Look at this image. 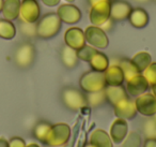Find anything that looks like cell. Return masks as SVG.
<instances>
[{"label":"cell","mask_w":156,"mask_h":147,"mask_svg":"<svg viewBox=\"0 0 156 147\" xmlns=\"http://www.w3.org/2000/svg\"><path fill=\"white\" fill-rule=\"evenodd\" d=\"M37 36L41 39H51L58 35L61 29L62 22L57 13L49 12L46 13L42 18L37 21Z\"/></svg>","instance_id":"1"},{"label":"cell","mask_w":156,"mask_h":147,"mask_svg":"<svg viewBox=\"0 0 156 147\" xmlns=\"http://www.w3.org/2000/svg\"><path fill=\"white\" fill-rule=\"evenodd\" d=\"M79 85L81 90L85 91L86 93L103 90L107 86L104 72L94 71V70L86 72L79 80Z\"/></svg>","instance_id":"2"},{"label":"cell","mask_w":156,"mask_h":147,"mask_svg":"<svg viewBox=\"0 0 156 147\" xmlns=\"http://www.w3.org/2000/svg\"><path fill=\"white\" fill-rule=\"evenodd\" d=\"M62 103L69 111H79L80 108L88 105L86 95L74 87H65L61 91Z\"/></svg>","instance_id":"3"},{"label":"cell","mask_w":156,"mask_h":147,"mask_svg":"<svg viewBox=\"0 0 156 147\" xmlns=\"http://www.w3.org/2000/svg\"><path fill=\"white\" fill-rule=\"evenodd\" d=\"M110 2L111 0H102L90 7L89 18L91 24L100 27L110 18Z\"/></svg>","instance_id":"4"},{"label":"cell","mask_w":156,"mask_h":147,"mask_svg":"<svg viewBox=\"0 0 156 147\" xmlns=\"http://www.w3.org/2000/svg\"><path fill=\"white\" fill-rule=\"evenodd\" d=\"M35 58V48L29 42L20 44L15 51L14 54V60L18 68L27 69L31 67Z\"/></svg>","instance_id":"5"},{"label":"cell","mask_w":156,"mask_h":147,"mask_svg":"<svg viewBox=\"0 0 156 147\" xmlns=\"http://www.w3.org/2000/svg\"><path fill=\"white\" fill-rule=\"evenodd\" d=\"M41 16V8L37 0H22L20 17L22 22L35 24Z\"/></svg>","instance_id":"6"},{"label":"cell","mask_w":156,"mask_h":147,"mask_svg":"<svg viewBox=\"0 0 156 147\" xmlns=\"http://www.w3.org/2000/svg\"><path fill=\"white\" fill-rule=\"evenodd\" d=\"M86 42L95 48H106L109 44V40L106 32L98 26H88L85 30Z\"/></svg>","instance_id":"7"},{"label":"cell","mask_w":156,"mask_h":147,"mask_svg":"<svg viewBox=\"0 0 156 147\" xmlns=\"http://www.w3.org/2000/svg\"><path fill=\"white\" fill-rule=\"evenodd\" d=\"M69 133H71V130L66 123H57L55 126H51L45 143L52 146H61L67 142Z\"/></svg>","instance_id":"8"},{"label":"cell","mask_w":156,"mask_h":147,"mask_svg":"<svg viewBox=\"0 0 156 147\" xmlns=\"http://www.w3.org/2000/svg\"><path fill=\"white\" fill-rule=\"evenodd\" d=\"M57 15L61 20V22L67 25L77 24L83 17L80 9L73 3H64L61 5L57 10Z\"/></svg>","instance_id":"9"},{"label":"cell","mask_w":156,"mask_h":147,"mask_svg":"<svg viewBox=\"0 0 156 147\" xmlns=\"http://www.w3.org/2000/svg\"><path fill=\"white\" fill-rule=\"evenodd\" d=\"M137 112L144 116H154L156 114V98L152 93H142L135 100Z\"/></svg>","instance_id":"10"},{"label":"cell","mask_w":156,"mask_h":147,"mask_svg":"<svg viewBox=\"0 0 156 147\" xmlns=\"http://www.w3.org/2000/svg\"><path fill=\"white\" fill-rule=\"evenodd\" d=\"M65 45L69 46L73 50H80L86 45L85 31L79 27H71L64 33Z\"/></svg>","instance_id":"11"},{"label":"cell","mask_w":156,"mask_h":147,"mask_svg":"<svg viewBox=\"0 0 156 147\" xmlns=\"http://www.w3.org/2000/svg\"><path fill=\"white\" fill-rule=\"evenodd\" d=\"M133 8L127 1L113 0L110 2V18L115 22H121L128 18Z\"/></svg>","instance_id":"12"},{"label":"cell","mask_w":156,"mask_h":147,"mask_svg":"<svg viewBox=\"0 0 156 147\" xmlns=\"http://www.w3.org/2000/svg\"><path fill=\"white\" fill-rule=\"evenodd\" d=\"M149 83L145 77L141 73L135 75L130 80L126 81V92L132 97H138V96L144 93L149 88Z\"/></svg>","instance_id":"13"},{"label":"cell","mask_w":156,"mask_h":147,"mask_svg":"<svg viewBox=\"0 0 156 147\" xmlns=\"http://www.w3.org/2000/svg\"><path fill=\"white\" fill-rule=\"evenodd\" d=\"M113 110H115V114L117 115L118 118L133 119L137 114L135 102L130 101L129 98L124 99L122 101L118 102L117 104H115Z\"/></svg>","instance_id":"14"},{"label":"cell","mask_w":156,"mask_h":147,"mask_svg":"<svg viewBox=\"0 0 156 147\" xmlns=\"http://www.w3.org/2000/svg\"><path fill=\"white\" fill-rule=\"evenodd\" d=\"M104 75L107 86H121L125 81L124 73L119 65L109 66L104 72Z\"/></svg>","instance_id":"15"},{"label":"cell","mask_w":156,"mask_h":147,"mask_svg":"<svg viewBox=\"0 0 156 147\" xmlns=\"http://www.w3.org/2000/svg\"><path fill=\"white\" fill-rule=\"evenodd\" d=\"M128 20H129V23L133 27L141 29V28H144L149 24L150 16L149 13L143 8L138 7L132 10L129 16H128Z\"/></svg>","instance_id":"16"},{"label":"cell","mask_w":156,"mask_h":147,"mask_svg":"<svg viewBox=\"0 0 156 147\" xmlns=\"http://www.w3.org/2000/svg\"><path fill=\"white\" fill-rule=\"evenodd\" d=\"M22 0H5L2 7L3 17L9 21H15L20 17V10Z\"/></svg>","instance_id":"17"},{"label":"cell","mask_w":156,"mask_h":147,"mask_svg":"<svg viewBox=\"0 0 156 147\" xmlns=\"http://www.w3.org/2000/svg\"><path fill=\"white\" fill-rule=\"evenodd\" d=\"M127 133V123L125 119L118 118L112 123L110 128V136L115 143H121Z\"/></svg>","instance_id":"18"},{"label":"cell","mask_w":156,"mask_h":147,"mask_svg":"<svg viewBox=\"0 0 156 147\" xmlns=\"http://www.w3.org/2000/svg\"><path fill=\"white\" fill-rule=\"evenodd\" d=\"M105 93H106L107 101L112 105L128 98V93L126 92V90L123 88L122 85L121 86H106L105 87Z\"/></svg>","instance_id":"19"},{"label":"cell","mask_w":156,"mask_h":147,"mask_svg":"<svg viewBox=\"0 0 156 147\" xmlns=\"http://www.w3.org/2000/svg\"><path fill=\"white\" fill-rule=\"evenodd\" d=\"M61 61H62L63 66L67 69H73L77 66L78 63V56H77V51L73 50L69 46L64 45L61 50L60 53Z\"/></svg>","instance_id":"20"},{"label":"cell","mask_w":156,"mask_h":147,"mask_svg":"<svg viewBox=\"0 0 156 147\" xmlns=\"http://www.w3.org/2000/svg\"><path fill=\"white\" fill-rule=\"evenodd\" d=\"M89 63L94 71L105 72L107 68L109 67V59L104 53H101L98 51H96L92 55L91 59L89 60Z\"/></svg>","instance_id":"21"},{"label":"cell","mask_w":156,"mask_h":147,"mask_svg":"<svg viewBox=\"0 0 156 147\" xmlns=\"http://www.w3.org/2000/svg\"><path fill=\"white\" fill-rule=\"evenodd\" d=\"M90 142L93 147H112L108 134L102 129H96L92 132Z\"/></svg>","instance_id":"22"},{"label":"cell","mask_w":156,"mask_h":147,"mask_svg":"<svg viewBox=\"0 0 156 147\" xmlns=\"http://www.w3.org/2000/svg\"><path fill=\"white\" fill-rule=\"evenodd\" d=\"M16 36V27L12 21L0 20V38L3 40H12Z\"/></svg>","instance_id":"23"},{"label":"cell","mask_w":156,"mask_h":147,"mask_svg":"<svg viewBox=\"0 0 156 147\" xmlns=\"http://www.w3.org/2000/svg\"><path fill=\"white\" fill-rule=\"evenodd\" d=\"M151 55L147 52H139L133 57L132 61L139 71V73H142L151 63Z\"/></svg>","instance_id":"24"},{"label":"cell","mask_w":156,"mask_h":147,"mask_svg":"<svg viewBox=\"0 0 156 147\" xmlns=\"http://www.w3.org/2000/svg\"><path fill=\"white\" fill-rule=\"evenodd\" d=\"M118 65L120 66V68L122 69L124 73V78L125 81L130 80L132 77H134L135 75L139 74V71L137 70V68L135 67V65L133 63L132 59H128V58H123L119 61Z\"/></svg>","instance_id":"25"},{"label":"cell","mask_w":156,"mask_h":147,"mask_svg":"<svg viewBox=\"0 0 156 147\" xmlns=\"http://www.w3.org/2000/svg\"><path fill=\"white\" fill-rule=\"evenodd\" d=\"M86 99H87L88 105L92 106V107H98V106H101L107 101L105 89L100 91H95V92L86 93Z\"/></svg>","instance_id":"26"},{"label":"cell","mask_w":156,"mask_h":147,"mask_svg":"<svg viewBox=\"0 0 156 147\" xmlns=\"http://www.w3.org/2000/svg\"><path fill=\"white\" fill-rule=\"evenodd\" d=\"M50 128H51V126H50L48 123H44V121H42V123H37V126L34 129L35 136H37L39 140L43 141V142L45 143L46 138H47L48 132H49Z\"/></svg>","instance_id":"27"},{"label":"cell","mask_w":156,"mask_h":147,"mask_svg":"<svg viewBox=\"0 0 156 147\" xmlns=\"http://www.w3.org/2000/svg\"><path fill=\"white\" fill-rule=\"evenodd\" d=\"M142 75L147 81L150 86L156 85V62H151L149 67L142 72Z\"/></svg>","instance_id":"28"},{"label":"cell","mask_w":156,"mask_h":147,"mask_svg":"<svg viewBox=\"0 0 156 147\" xmlns=\"http://www.w3.org/2000/svg\"><path fill=\"white\" fill-rule=\"evenodd\" d=\"M96 48L93 47V46H90V45H85L83 47H81L80 50L77 51V56L78 59H80L83 61H87L89 62V60L91 59L92 55L96 52Z\"/></svg>","instance_id":"29"},{"label":"cell","mask_w":156,"mask_h":147,"mask_svg":"<svg viewBox=\"0 0 156 147\" xmlns=\"http://www.w3.org/2000/svg\"><path fill=\"white\" fill-rule=\"evenodd\" d=\"M20 30L23 35L28 38L35 37V36H37V24L22 22L20 25Z\"/></svg>","instance_id":"30"},{"label":"cell","mask_w":156,"mask_h":147,"mask_svg":"<svg viewBox=\"0 0 156 147\" xmlns=\"http://www.w3.org/2000/svg\"><path fill=\"white\" fill-rule=\"evenodd\" d=\"M143 133L147 138H156V123L153 118L147 119L143 123Z\"/></svg>","instance_id":"31"},{"label":"cell","mask_w":156,"mask_h":147,"mask_svg":"<svg viewBox=\"0 0 156 147\" xmlns=\"http://www.w3.org/2000/svg\"><path fill=\"white\" fill-rule=\"evenodd\" d=\"M141 144V138L137 132L133 131L129 133L125 141L123 142V147H139Z\"/></svg>","instance_id":"32"},{"label":"cell","mask_w":156,"mask_h":147,"mask_svg":"<svg viewBox=\"0 0 156 147\" xmlns=\"http://www.w3.org/2000/svg\"><path fill=\"white\" fill-rule=\"evenodd\" d=\"M113 23H115V21H112L111 18H109V20H107L106 22L104 23V24L101 25L100 27L103 29V30L105 31V32H107V31H109V30H110V29L113 27V25H115Z\"/></svg>","instance_id":"33"},{"label":"cell","mask_w":156,"mask_h":147,"mask_svg":"<svg viewBox=\"0 0 156 147\" xmlns=\"http://www.w3.org/2000/svg\"><path fill=\"white\" fill-rule=\"evenodd\" d=\"M42 2L46 6V7H56L60 3V0H42Z\"/></svg>","instance_id":"34"},{"label":"cell","mask_w":156,"mask_h":147,"mask_svg":"<svg viewBox=\"0 0 156 147\" xmlns=\"http://www.w3.org/2000/svg\"><path fill=\"white\" fill-rule=\"evenodd\" d=\"M144 147H156V138H147L144 143Z\"/></svg>","instance_id":"35"},{"label":"cell","mask_w":156,"mask_h":147,"mask_svg":"<svg viewBox=\"0 0 156 147\" xmlns=\"http://www.w3.org/2000/svg\"><path fill=\"white\" fill-rule=\"evenodd\" d=\"M87 1H88V3L90 5V7H91V6H93L94 3L98 2V1H102V0H87Z\"/></svg>","instance_id":"36"},{"label":"cell","mask_w":156,"mask_h":147,"mask_svg":"<svg viewBox=\"0 0 156 147\" xmlns=\"http://www.w3.org/2000/svg\"><path fill=\"white\" fill-rule=\"evenodd\" d=\"M134 1L137 3H147L149 1H151V0H134Z\"/></svg>","instance_id":"37"},{"label":"cell","mask_w":156,"mask_h":147,"mask_svg":"<svg viewBox=\"0 0 156 147\" xmlns=\"http://www.w3.org/2000/svg\"><path fill=\"white\" fill-rule=\"evenodd\" d=\"M152 90H153V95H154V97L156 98V85H154V86H152Z\"/></svg>","instance_id":"38"},{"label":"cell","mask_w":156,"mask_h":147,"mask_svg":"<svg viewBox=\"0 0 156 147\" xmlns=\"http://www.w3.org/2000/svg\"><path fill=\"white\" fill-rule=\"evenodd\" d=\"M3 2H5V0H0V12L2 11V7H3Z\"/></svg>","instance_id":"39"},{"label":"cell","mask_w":156,"mask_h":147,"mask_svg":"<svg viewBox=\"0 0 156 147\" xmlns=\"http://www.w3.org/2000/svg\"><path fill=\"white\" fill-rule=\"evenodd\" d=\"M65 1H66V2H69V3H72L74 1V0H65Z\"/></svg>","instance_id":"40"},{"label":"cell","mask_w":156,"mask_h":147,"mask_svg":"<svg viewBox=\"0 0 156 147\" xmlns=\"http://www.w3.org/2000/svg\"><path fill=\"white\" fill-rule=\"evenodd\" d=\"M153 119H154V120H155V123H156V114H155V115H154V116H153Z\"/></svg>","instance_id":"41"},{"label":"cell","mask_w":156,"mask_h":147,"mask_svg":"<svg viewBox=\"0 0 156 147\" xmlns=\"http://www.w3.org/2000/svg\"><path fill=\"white\" fill-rule=\"evenodd\" d=\"M90 147H93V146H92V145H91V146H90Z\"/></svg>","instance_id":"42"},{"label":"cell","mask_w":156,"mask_h":147,"mask_svg":"<svg viewBox=\"0 0 156 147\" xmlns=\"http://www.w3.org/2000/svg\"><path fill=\"white\" fill-rule=\"evenodd\" d=\"M154 1H156V0H154Z\"/></svg>","instance_id":"43"}]
</instances>
